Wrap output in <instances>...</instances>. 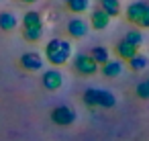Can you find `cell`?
Returning a JSON list of instances; mask_svg holds the SVG:
<instances>
[{
	"label": "cell",
	"instance_id": "6da1fadb",
	"mask_svg": "<svg viewBox=\"0 0 149 141\" xmlns=\"http://www.w3.org/2000/svg\"><path fill=\"white\" fill-rule=\"evenodd\" d=\"M45 57L53 66H63L72 57V43L65 39H51L45 45Z\"/></svg>",
	"mask_w": 149,
	"mask_h": 141
},
{
	"label": "cell",
	"instance_id": "7a4b0ae2",
	"mask_svg": "<svg viewBox=\"0 0 149 141\" xmlns=\"http://www.w3.org/2000/svg\"><path fill=\"white\" fill-rule=\"evenodd\" d=\"M82 100L88 106H102V108H112L116 104L114 94L108 92V90H100V88H88V90H84Z\"/></svg>",
	"mask_w": 149,
	"mask_h": 141
},
{
	"label": "cell",
	"instance_id": "3957f363",
	"mask_svg": "<svg viewBox=\"0 0 149 141\" xmlns=\"http://www.w3.org/2000/svg\"><path fill=\"white\" fill-rule=\"evenodd\" d=\"M125 17L131 25H137L139 29H149V4L143 0L131 2L125 10Z\"/></svg>",
	"mask_w": 149,
	"mask_h": 141
},
{
	"label": "cell",
	"instance_id": "277c9868",
	"mask_svg": "<svg viewBox=\"0 0 149 141\" xmlns=\"http://www.w3.org/2000/svg\"><path fill=\"white\" fill-rule=\"evenodd\" d=\"M74 70L80 74V76H94L100 72V66L88 55V53H78L74 57Z\"/></svg>",
	"mask_w": 149,
	"mask_h": 141
},
{
	"label": "cell",
	"instance_id": "5b68a950",
	"mask_svg": "<svg viewBox=\"0 0 149 141\" xmlns=\"http://www.w3.org/2000/svg\"><path fill=\"white\" fill-rule=\"evenodd\" d=\"M51 121H53L55 125L68 127V125H72V123L76 121V110H74L72 106H65V104L55 106V108L51 110Z\"/></svg>",
	"mask_w": 149,
	"mask_h": 141
},
{
	"label": "cell",
	"instance_id": "8992f818",
	"mask_svg": "<svg viewBox=\"0 0 149 141\" xmlns=\"http://www.w3.org/2000/svg\"><path fill=\"white\" fill-rule=\"evenodd\" d=\"M88 31H90V25H88L86 21H82V19H72V21L68 23V35L74 37V39L86 37Z\"/></svg>",
	"mask_w": 149,
	"mask_h": 141
},
{
	"label": "cell",
	"instance_id": "52a82bcc",
	"mask_svg": "<svg viewBox=\"0 0 149 141\" xmlns=\"http://www.w3.org/2000/svg\"><path fill=\"white\" fill-rule=\"evenodd\" d=\"M43 86L47 90H59L63 86V74L59 70H47L43 74Z\"/></svg>",
	"mask_w": 149,
	"mask_h": 141
},
{
	"label": "cell",
	"instance_id": "ba28073f",
	"mask_svg": "<svg viewBox=\"0 0 149 141\" xmlns=\"http://www.w3.org/2000/svg\"><path fill=\"white\" fill-rule=\"evenodd\" d=\"M108 25H110V17H108L102 8L92 10V15H90V27H92V29H96V31H104Z\"/></svg>",
	"mask_w": 149,
	"mask_h": 141
},
{
	"label": "cell",
	"instance_id": "9c48e42d",
	"mask_svg": "<svg viewBox=\"0 0 149 141\" xmlns=\"http://www.w3.org/2000/svg\"><path fill=\"white\" fill-rule=\"evenodd\" d=\"M114 53H116V57H120V61H129L131 57H135V55L139 53V49L133 47L131 43H127L125 39H120V41L114 45Z\"/></svg>",
	"mask_w": 149,
	"mask_h": 141
},
{
	"label": "cell",
	"instance_id": "30bf717a",
	"mask_svg": "<svg viewBox=\"0 0 149 141\" xmlns=\"http://www.w3.org/2000/svg\"><path fill=\"white\" fill-rule=\"evenodd\" d=\"M123 70H125V64L120 59H110L104 66H100V74L106 76V78H116V76L123 74Z\"/></svg>",
	"mask_w": 149,
	"mask_h": 141
},
{
	"label": "cell",
	"instance_id": "8fae6325",
	"mask_svg": "<svg viewBox=\"0 0 149 141\" xmlns=\"http://www.w3.org/2000/svg\"><path fill=\"white\" fill-rule=\"evenodd\" d=\"M21 66L25 70H29V72H37V70L43 68V59H41L39 53H25L21 57Z\"/></svg>",
	"mask_w": 149,
	"mask_h": 141
},
{
	"label": "cell",
	"instance_id": "7c38bea8",
	"mask_svg": "<svg viewBox=\"0 0 149 141\" xmlns=\"http://www.w3.org/2000/svg\"><path fill=\"white\" fill-rule=\"evenodd\" d=\"M88 55H90V57H92L98 66H104L106 61H110V51H108L106 47H102V45H96V47H94Z\"/></svg>",
	"mask_w": 149,
	"mask_h": 141
},
{
	"label": "cell",
	"instance_id": "4fadbf2b",
	"mask_svg": "<svg viewBox=\"0 0 149 141\" xmlns=\"http://www.w3.org/2000/svg\"><path fill=\"white\" fill-rule=\"evenodd\" d=\"M100 8H102L110 19L120 15V2H118V0H100Z\"/></svg>",
	"mask_w": 149,
	"mask_h": 141
},
{
	"label": "cell",
	"instance_id": "5bb4252c",
	"mask_svg": "<svg viewBox=\"0 0 149 141\" xmlns=\"http://www.w3.org/2000/svg\"><path fill=\"white\" fill-rule=\"evenodd\" d=\"M23 25H25V29H41V27H43L41 15H39V13H35V10L27 13V15H25V19H23Z\"/></svg>",
	"mask_w": 149,
	"mask_h": 141
},
{
	"label": "cell",
	"instance_id": "9a60e30c",
	"mask_svg": "<svg viewBox=\"0 0 149 141\" xmlns=\"http://www.w3.org/2000/svg\"><path fill=\"white\" fill-rule=\"evenodd\" d=\"M65 6H68V10H72L76 15H82L90 8V0H65Z\"/></svg>",
	"mask_w": 149,
	"mask_h": 141
},
{
	"label": "cell",
	"instance_id": "2e32d148",
	"mask_svg": "<svg viewBox=\"0 0 149 141\" xmlns=\"http://www.w3.org/2000/svg\"><path fill=\"white\" fill-rule=\"evenodd\" d=\"M125 41L139 49V47L143 45V33H141V29H131V31L125 35Z\"/></svg>",
	"mask_w": 149,
	"mask_h": 141
},
{
	"label": "cell",
	"instance_id": "e0dca14e",
	"mask_svg": "<svg viewBox=\"0 0 149 141\" xmlns=\"http://www.w3.org/2000/svg\"><path fill=\"white\" fill-rule=\"evenodd\" d=\"M127 64H129V68H131L133 72H141V70H145V68H147V55L137 53V55H135V57H131Z\"/></svg>",
	"mask_w": 149,
	"mask_h": 141
},
{
	"label": "cell",
	"instance_id": "ac0fdd59",
	"mask_svg": "<svg viewBox=\"0 0 149 141\" xmlns=\"http://www.w3.org/2000/svg\"><path fill=\"white\" fill-rule=\"evenodd\" d=\"M0 27H2L4 31H13L17 27V17L13 13H2L0 15Z\"/></svg>",
	"mask_w": 149,
	"mask_h": 141
},
{
	"label": "cell",
	"instance_id": "d6986e66",
	"mask_svg": "<svg viewBox=\"0 0 149 141\" xmlns=\"http://www.w3.org/2000/svg\"><path fill=\"white\" fill-rule=\"evenodd\" d=\"M135 94H137V98H141V100H149V82H147V80L139 82L137 88H135Z\"/></svg>",
	"mask_w": 149,
	"mask_h": 141
},
{
	"label": "cell",
	"instance_id": "ffe728a7",
	"mask_svg": "<svg viewBox=\"0 0 149 141\" xmlns=\"http://www.w3.org/2000/svg\"><path fill=\"white\" fill-rule=\"evenodd\" d=\"M43 37V27L41 29H25V39L27 41H39Z\"/></svg>",
	"mask_w": 149,
	"mask_h": 141
},
{
	"label": "cell",
	"instance_id": "44dd1931",
	"mask_svg": "<svg viewBox=\"0 0 149 141\" xmlns=\"http://www.w3.org/2000/svg\"><path fill=\"white\" fill-rule=\"evenodd\" d=\"M23 2H27V4H33V2H37V0H23Z\"/></svg>",
	"mask_w": 149,
	"mask_h": 141
},
{
	"label": "cell",
	"instance_id": "7402d4cb",
	"mask_svg": "<svg viewBox=\"0 0 149 141\" xmlns=\"http://www.w3.org/2000/svg\"><path fill=\"white\" fill-rule=\"evenodd\" d=\"M147 82H149V78H147Z\"/></svg>",
	"mask_w": 149,
	"mask_h": 141
}]
</instances>
